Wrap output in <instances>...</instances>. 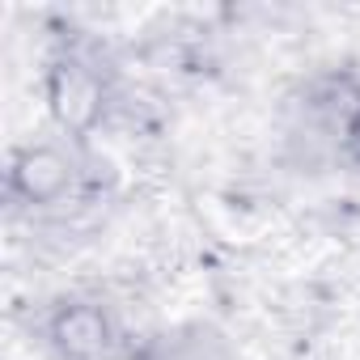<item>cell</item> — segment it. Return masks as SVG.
<instances>
[{
    "instance_id": "6da1fadb",
    "label": "cell",
    "mask_w": 360,
    "mask_h": 360,
    "mask_svg": "<svg viewBox=\"0 0 360 360\" xmlns=\"http://www.w3.org/2000/svg\"><path fill=\"white\" fill-rule=\"evenodd\" d=\"M9 183L26 204H60L77 183V161L56 144H34V148L18 153Z\"/></svg>"
},
{
    "instance_id": "3957f363",
    "label": "cell",
    "mask_w": 360,
    "mask_h": 360,
    "mask_svg": "<svg viewBox=\"0 0 360 360\" xmlns=\"http://www.w3.org/2000/svg\"><path fill=\"white\" fill-rule=\"evenodd\" d=\"M51 106L64 119V127L85 131L98 115H102V81L89 64L81 60H64L51 72Z\"/></svg>"
},
{
    "instance_id": "7a4b0ae2",
    "label": "cell",
    "mask_w": 360,
    "mask_h": 360,
    "mask_svg": "<svg viewBox=\"0 0 360 360\" xmlns=\"http://www.w3.org/2000/svg\"><path fill=\"white\" fill-rule=\"evenodd\" d=\"M47 335H51V343L60 347L64 360H98V356L110 352V339H115L106 309H98L89 301L60 305Z\"/></svg>"
}]
</instances>
